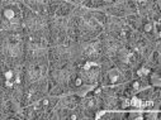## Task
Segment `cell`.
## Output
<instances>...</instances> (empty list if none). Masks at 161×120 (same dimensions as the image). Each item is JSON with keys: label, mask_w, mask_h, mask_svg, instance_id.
Wrapping results in <instances>:
<instances>
[{"label": "cell", "mask_w": 161, "mask_h": 120, "mask_svg": "<svg viewBox=\"0 0 161 120\" xmlns=\"http://www.w3.org/2000/svg\"><path fill=\"white\" fill-rule=\"evenodd\" d=\"M80 109L86 119H95L97 112L102 110V99L98 89H94L92 92L80 97Z\"/></svg>", "instance_id": "11"}, {"label": "cell", "mask_w": 161, "mask_h": 120, "mask_svg": "<svg viewBox=\"0 0 161 120\" xmlns=\"http://www.w3.org/2000/svg\"><path fill=\"white\" fill-rule=\"evenodd\" d=\"M107 14L103 10L77 7L74 13V28L77 39L98 38L104 32Z\"/></svg>", "instance_id": "1"}, {"label": "cell", "mask_w": 161, "mask_h": 120, "mask_svg": "<svg viewBox=\"0 0 161 120\" xmlns=\"http://www.w3.org/2000/svg\"><path fill=\"white\" fill-rule=\"evenodd\" d=\"M24 90L23 62L0 60V94L22 102Z\"/></svg>", "instance_id": "2"}, {"label": "cell", "mask_w": 161, "mask_h": 120, "mask_svg": "<svg viewBox=\"0 0 161 120\" xmlns=\"http://www.w3.org/2000/svg\"><path fill=\"white\" fill-rule=\"evenodd\" d=\"M103 61H83L76 62V72L84 85L98 87L100 84Z\"/></svg>", "instance_id": "10"}, {"label": "cell", "mask_w": 161, "mask_h": 120, "mask_svg": "<svg viewBox=\"0 0 161 120\" xmlns=\"http://www.w3.org/2000/svg\"><path fill=\"white\" fill-rule=\"evenodd\" d=\"M24 32H0V60L10 62H24Z\"/></svg>", "instance_id": "3"}, {"label": "cell", "mask_w": 161, "mask_h": 120, "mask_svg": "<svg viewBox=\"0 0 161 120\" xmlns=\"http://www.w3.org/2000/svg\"><path fill=\"white\" fill-rule=\"evenodd\" d=\"M133 72L119 66L118 63L103 60V70L100 77V86H122L132 78Z\"/></svg>", "instance_id": "7"}, {"label": "cell", "mask_w": 161, "mask_h": 120, "mask_svg": "<svg viewBox=\"0 0 161 120\" xmlns=\"http://www.w3.org/2000/svg\"><path fill=\"white\" fill-rule=\"evenodd\" d=\"M23 9L20 0H0V32H23Z\"/></svg>", "instance_id": "4"}, {"label": "cell", "mask_w": 161, "mask_h": 120, "mask_svg": "<svg viewBox=\"0 0 161 120\" xmlns=\"http://www.w3.org/2000/svg\"><path fill=\"white\" fill-rule=\"evenodd\" d=\"M24 86L50 85V58L24 60Z\"/></svg>", "instance_id": "5"}, {"label": "cell", "mask_w": 161, "mask_h": 120, "mask_svg": "<svg viewBox=\"0 0 161 120\" xmlns=\"http://www.w3.org/2000/svg\"><path fill=\"white\" fill-rule=\"evenodd\" d=\"M25 57L24 60L50 58L51 51V35L25 34Z\"/></svg>", "instance_id": "8"}, {"label": "cell", "mask_w": 161, "mask_h": 120, "mask_svg": "<svg viewBox=\"0 0 161 120\" xmlns=\"http://www.w3.org/2000/svg\"><path fill=\"white\" fill-rule=\"evenodd\" d=\"M23 32L25 34L51 35L50 14L29 9L24 5V9H23Z\"/></svg>", "instance_id": "6"}, {"label": "cell", "mask_w": 161, "mask_h": 120, "mask_svg": "<svg viewBox=\"0 0 161 120\" xmlns=\"http://www.w3.org/2000/svg\"><path fill=\"white\" fill-rule=\"evenodd\" d=\"M83 61H103V48L100 37L89 39H77L76 62Z\"/></svg>", "instance_id": "9"}, {"label": "cell", "mask_w": 161, "mask_h": 120, "mask_svg": "<svg viewBox=\"0 0 161 120\" xmlns=\"http://www.w3.org/2000/svg\"><path fill=\"white\" fill-rule=\"evenodd\" d=\"M23 4L33 10L41 12V13H47L50 10L51 5V0H23Z\"/></svg>", "instance_id": "12"}]
</instances>
